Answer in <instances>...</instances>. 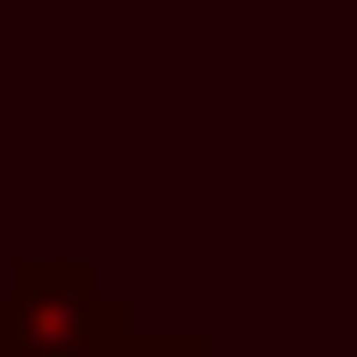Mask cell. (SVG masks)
<instances>
[{
	"mask_svg": "<svg viewBox=\"0 0 357 357\" xmlns=\"http://www.w3.org/2000/svg\"><path fill=\"white\" fill-rule=\"evenodd\" d=\"M100 357H199V341H191V333H167V341H158V333H133V324H125Z\"/></svg>",
	"mask_w": 357,
	"mask_h": 357,
	"instance_id": "cell-2",
	"label": "cell"
},
{
	"mask_svg": "<svg viewBox=\"0 0 357 357\" xmlns=\"http://www.w3.org/2000/svg\"><path fill=\"white\" fill-rule=\"evenodd\" d=\"M125 333V299L100 291L91 266H17L0 291V357H100Z\"/></svg>",
	"mask_w": 357,
	"mask_h": 357,
	"instance_id": "cell-1",
	"label": "cell"
}]
</instances>
